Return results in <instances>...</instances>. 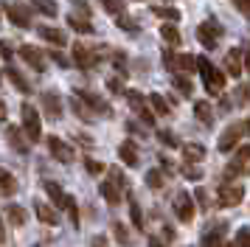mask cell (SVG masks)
Here are the masks:
<instances>
[{
    "label": "cell",
    "instance_id": "1",
    "mask_svg": "<svg viewBox=\"0 0 250 247\" xmlns=\"http://www.w3.org/2000/svg\"><path fill=\"white\" fill-rule=\"evenodd\" d=\"M197 70H200V76H203L205 90H208V93H219V90L225 87V73H222V70H216L205 56L197 59Z\"/></svg>",
    "mask_w": 250,
    "mask_h": 247
},
{
    "label": "cell",
    "instance_id": "2",
    "mask_svg": "<svg viewBox=\"0 0 250 247\" xmlns=\"http://www.w3.org/2000/svg\"><path fill=\"white\" fill-rule=\"evenodd\" d=\"M20 118H23V129L28 135V141H40L42 138V124H40V112L34 110V104H23Z\"/></svg>",
    "mask_w": 250,
    "mask_h": 247
},
{
    "label": "cell",
    "instance_id": "3",
    "mask_svg": "<svg viewBox=\"0 0 250 247\" xmlns=\"http://www.w3.org/2000/svg\"><path fill=\"white\" fill-rule=\"evenodd\" d=\"M216 197H219V205L222 208H236L239 202L245 200V188L239 183H222L219 191H216Z\"/></svg>",
    "mask_w": 250,
    "mask_h": 247
},
{
    "label": "cell",
    "instance_id": "4",
    "mask_svg": "<svg viewBox=\"0 0 250 247\" xmlns=\"http://www.w3.org/2000/svg\"><path fill=\"white\" fill-rule=\"evenodd\" d=\"M219 37H222V25L214 20H205L197 25V40L205 45V48H216V42H219Z\"/></svg>",
    "mask_w": 250,
    "mask_h": 247
},
{
    "label": "cell",
    "instance_id": "5",
    "mask_svg": "<svg viewBox=\"0 0 250 247\" xmlns=\"http://www.w3.org/2000/svg\"><path fill=\"white\" fill-rule=\"evenodd\" d=\"M171 205H174V213H177L180 222L188 225L194 219V202H191V194H188V191H177Z\"/></svg>",
    "mask_w": 250,
    "mask_h": 247
},
{
    "label": "cell",
    "instance_id": "6",
    "mask_svg": "<svg viewBox=\"0 0 250 247\" xmlns=\"http://www.w3.org/2000/svg\"><path fill=\"white\" fill-rule=\"evenodd\" d=\"M233 174H250V144L239 146L236 157L228 163V177H233Z\"/></svg>",
    "mask_w": 250,
    "mask_h": 247
},
{
    "label": "cell",
    "instance_id": "7",
    "mask_svg": "<svg viewBox=\"0 0 250 247\" xmlns=\"http://www.w3.org/2000/svg\"><path fill=\"white\" fill-rule=\"evenodd\" d=\"M73 62H76L82 70H90V67L99 65V54H96L93 48H87V45L76 42V45H73Z\"/></svg>",
    "mask_w": 250,
    "mask_h": 247
},
{
    "label": "cell",
    "instance_id": "8",
    "mask_svg": "<svg viewBox=\"0 0 250 247\" xmlns=\"http://www.w3.org/2000/svg\"><path fill=\"white\" fill-rule=\"evenodd\" d=\"M126 104H129L138 115H141V121L146 124V126H152V124H155V115L146 110V101H144V96H141L138 90H126Z\"/></svg>",
    "mask_w": 250,
    "mask_h": 247
},
{
    "label": "cell",
    "instance_id": "9",
    "mask_svg": "<svg viewBox=\"0 0 250 247\" xmlns=\"http://www.w3.org/2000/svg\"><path fill=\"white\" fill-rule=\"evenodd\" d=\"M242 135H245V124L239 121V124H230L225 132L219 135V152H230L233 146L242 141Z\"/></svg>",
    "mask_w": 250,
    "mask_h": 247
},
{
    "label": "cell",
    "instance_id": "10",
    "mask_svg": "<svg viewBox=\"0 0 250 247\" xmlns=\"http://www.w3.org/2000/svg\"><path fill=\"white\" fill-rule=\"evenodd\" d=\"M48 152L57 157L59 163H70V160H73V149H70L65 141H59L57 135H51V138H48Z\"/></svg>",
    "mask_w": 250,
    "mask_h": 247
},
{
    "label": "cell",
    "instance_id": "11",
    "mask_svg": "<svg viewBox=\"0 0 250 247\" xmlns=\"http://www.w3.org/2000/svg\"><path fill=\"white\" fill-rule=\"evenodd\" d=\"M6 14H9V20H12L17 28H28V25H31V11L25 9L23 3H12V6H6Z\"/></svg>",
    "mask_w": 250,
    "mask_h": 247
},
{
    "label": "cell",
    "instance_id": "12",
    "mask_svg": "<svg viewBox=\"0 0 250 247\" xmlns=\"http://www.w3.org/2000/svg\"><path fill=\"white\" fill-rule=\"evenodd\" d=\"M20 56H23L25 65H31L34 70H45V59H42V54L37 51L34 45H23L20 48Z\"/></svg>",
    "mask_w": 250,
    "mask_h": 247
},
{
    "label": "cell",
    "instance_id": "13",
    "mask_svg": "<svg viewBox=\"0 0 250 247\" xmlns=\"http://www.w3.org/2000/svg\"><path fill=\"white\" fill-rule=\"evenodd\" d=\"M242 51L239 48H230L225 54V70H228V76H242Z\"/></svg>",
    "mask_w": 250,
    "mask_h": 247
},
{
    "label": "cell",
    "instance_id": "14",
    "mask_svg": "<svg viewBox=\"0 0 250 247\" xmlns=\"http://www.w3.org/2000/svg\"><path fill=\"white\" fill-rule=\"evenodd\" d=\"M34 211H37V219H40V222H48V225H57L59 222V213L54 211L51 205H45L42 200L34 202Z\"/></svg>",
    "mask_w": 250,
    "mask_h": 247
},
{
    "label": "cell",
    "instance_id": "15",
    "mask_svg": "<svg viewBox=\"0 0 250 247\" xmlns=\"http://www.w3.org/2000/svg\"><path fill=\"white\" fill-rule=\"evenodd\" d=\"M118 157L124 160L126 166H138V149L132 141H124V144L118 146Z\"/></svg>",
    "mask_w": 250,
    "mask_h": 247
},
{
    "label": "cell",
    "instance_id": "16",
    "mask_svg": "<svg viewBox=\"0 0 250 247\" xmlns=\"http://www.w3.org/2000/svg\"><path fill=\"white\" fill-rule=\"evenodd\" d=\"M194 115H197V121H203L205 126L214 124V110H211L208 101H197V104H194Z\"/></svg>",
    "mask_w": 250,
    "mask_h": 247
},
{
    "label": "cell",
    "instance_id": "17",
    "mask_svg": "<svg viewBox=\"0 0 250 247\" xmlns=\"http://www.w3.org/2000/svg\"><path fill=\"white\" fill-rule=\"evenodd\" d=\"M180 146H183V157L188 163H200L205 157V146H200V144H180Z\"/></svg>",
    "mask_w": 250,
    "mask_h": 247
},
{
    "label": "cell",
    "instance_id": "18",
    "mask_svg": "<svg viewBox=\"0 0 250 247\" xmlns=\"http://www.w3.org/2000/svg\"><path fill=\"white\" fill-rule=\"evenodd\" d=\"M40 37H42L45 42H51V45H65V42H68V37L59 31V28H48V25L40 28Z\"/></svg>",
    "mask_w": 250,
    "mask_h": 247
},
{
    "label": "cell",
    "instance_id": "19",
    "mask_svg": "<svg viewBox=\"0 0 250 247\" xmlns=\"http://www.w3.org/2000/svg\"><path fill=\"white\" fill-rule=\"evenodd\" d=\"M102 197L110 202V205H118V202H121V191H118V185H115V180L102 183Z\"/></svg>",
    "mask_w": 250,
    "mask_h": 247
},
{
    "label": "cell",
    "instance_id": "20",
    "mask_svg": "<svg viewBox=\"0 0 250 247\" xmlns=\"http://www.w3.org/2000/svg\"><path fill=\"white\" fill-rule=\"evenodd\" d=\"M160 37H163V40H166V42L169 45H180V31H177V25H174V22H163V25H160Z\"/></svg>",
    "mask_w": 250,
    "mask_h": 247
},
{
    "label": "cell",
    "instance_id": "21",
    "mask_svg": "<svg viewBox=\"0 0 250 247\" xmlns=\"http://www.w3.org/2000/svg\"><path fill=\"white\" fill-rule=\"evenodd\" d=\"M79 99L84 101V104H90V110H99V112H110V107L104 104L96 93H87V90H79Z\"/></svg>",
    "mask_w": 250,
    "mask_h": 247
},
{
    "label": "cell",
    "instance_id": "22",
    "mask_svg": "<svg viewBox=\"0 0 250 247\" xmlns=\"http://www.w3.org/2000/svg\"><path fill=\"white\" fill-rule=\"evenodd\" d=\"M0 191H3L6 197H12V194H17V180H14V174H9V171H3V168H0Z\"/></svg>",
    "mask_w": 250,
    "mask_h": 247
},
{
    "label": "cell",
    "instance_id": "23",
    "mask_svg": "<svg viewBox=\"0 0 250 247\" xmlns=\"http://www.w3.org/2000/svg\"><path fill=\"white\" fill-rule=\"evenodd\" d=\"M6 132H9V141H12L14 152H28V144H25L23 132H20V129H17V126H9V129H6Z\"/></svg>",
    "mask_w": 250,
    "mask_h": 247
},
{
    "label": "cell",
    "instance_id": "24",
    "mask_svg": "<svg viewBox=\"0 0 250 247\" xmlns=\"http://www.w3.org/2000/svg\"><path fill=\"white\" fill-rule=\"evenodd\" d=\"M222 230H225V222L216 225V230L211 227V230L203 236V247H216V245H219V242H222Z\"/></svg>",
    "mask_w": 250,
    "mask_h": 247
},
{
    "label": "cell",
    "instance_id": "25",
    "mask_svg": "<svg viewBox=\"0 0 250 247\" xmlns=\"http://www.w3.org/2000/svg\"><path fill=\"white\" fill-rule=\"evenodd\" d=\"M6 76H9V82H12L14 87L20 90V93H31V84H28V82H25V79L20 76V73H17L14 67H9V70H6Z\"/></svg>",
    "mask_w": 250,
    "mask_h": 247
},
{
    "label": "cell",
    "instance_id": "26",
    "mask_svg": "<svg viewBox=\"0 0 250 247\" xmlns=\"http://www.w3.org/2000/svg\"><path fill=\"white\" fill-rule=\"evenodd\" d=\"M34 9L42 11V14H48V17H57V14H59L57 0H34Z\"/></svg>",
    "mask_w": 250,
    "mask_h": 247
},
{
    "label": "cell",
    "instance_id": "27",
    "mask_svg": "<svg viewBox=\"0 0 250 247\" xmlns=\"http://www.w3.org/2000/svg\"><path fill=\"white\" fill-rule=\"evenodd\" d=\"M68 25L73 28V31H79V34H93V25L87 20H82V17H76V14H70L68 17Z\"/></svg>",
    "mask_w": 250,
    "mask_h": 247
},
{
    "label": "cell",
    "instance_id": "28",
    "mask_svg": "<svg viewBox=\"0 0 250 247\" xmlns=\"http://www.w3.org/2000/svg\"><path fill=\"white\" fill-rule=\"evenodd\" d=\"M45 188H48V197L54 200V205H57V208H65V200H68V197L62 194V188H59L57 183H48Z\"/></svg>",
    "mask_w": 250,
    "mask_h": 247
},
{
    "label": "cell",
    "instance_id": "29",
    "mask_svg": "<svg viewBox=\"0 0 250 247\" xmlns=\"http://www.w3.org/2000/svg\"><path fill=\"white\" fill-rule=\"evenodd\" d=\"M6 216H9L12 225H25V208H20V205H9L6 208Z\"/></svg>",
    "mask_w": 250,
    "mask_h": 247
},
{
    "label": "cell",
    "instance_id": "30",
    "mask_svg": "<svg viewBox=\"0 0 250 247\" xmlns=\"http://www.w3.org/2000/svg\"><path fill=\"white\" fill-rule=\"evenodd\" d=\"M129 216H132V225L141 230L144 227V213H141V205L135 202V197H129Z\"/></svg>",
    "mask_w": 250,
    "mask_h": 247
},
{
    "label": "cell",
    "instance_id": "31",
    "mask_svg": "<svg viewBox=\"0 0 250 247\" xmlns=\"http://www.w3.org/2000/svg\"><path fill=\"white\" fill-rule=\"evenodd\" d=\"M42 104H45V112L51 118H59V99L54 93H45V101H42Z\"/></svg>",
    "mask_w": 250,
    "mask_h": 247
},
{
    "label": "cell",
    "instance_id": "32",
    "mask_svg": "<svg viewBox=\"0 0 250 247\" xmlns=\"http://www.w3.org/2000/svg\"><path fill=\"white\" fill-rule=\"evenodd\" d=\"M149 104L155 107V112H158V115H169V104L163 101V96H160V93H152V96H149Z\"/></svg>",
    "mask_w": 250,
    "mask_h": 247
},
{
    "label": "cell",
    "instance_id": "33",
    "mask_svg": "<svg viewBox=\"0 0 250 247\" xmlns=\"http://www.w3.org/2000/svg\"><path fill=\"white\" fill-rule=\"evenodd\" d=\"M171 82H174V87L180 90L183 96H191V93H194V84L186 76H180V73H177V76H171Z\"/></svg>",
    "mask_w": 250,
    "mask_h": 247
},
{
    "label": "cell",
    "instance_id": "34",
    "mask_svg": "<svg viewBox=\"0 0 250 247\" xmlns=\"http://www.w3.org/2000/svg\"><path fill=\"white\" fill-rule=\"evenodd\" d=\"M146 185H149V188H155V191L163 188V174H160L158 168H149V171H146Z\"/></svg>",
    "mask_w": 250,
    "mask_h": 247
},
{
    "label": "cell",
    "instance_id": "35",
    "mask_svg": "<svg viewBox=\"0 0 250 247\" xmlns=\"http://www.w3.org/2000/svg\"><path fill=\"white\" fill-rule=\"evenodd\" d=\"M115 22H118V28H124L129 34H138V22L132 17H126V14H115Z\"/></svg>",
    "mask_w": 250,
    "mask_h": 247
},
{
    "label": "cell",
    "instance_id": "36",
    "mask_svg": "<svg viewBox=\"0 0 250 247\" xmlns=\"http://www.w3.org/2000/svg\"><path fill=\"white\" fill-rule=\"evenodd\" d=\"M155 14H158V17H163V20H169V22L180 20V11L171 9V6H158V9H155Z\"/></svg>",
    "mask_w": 250,
    "mask_h": 247
},
{
    "label": "cell",
    "instance_id": "37",
    "mask_svg": "<svg viewBox=\"0 0 250 247\" xmlns=\"http://www.w3.org/2000/svg\"><path fill=\"white\" fill-rule=\"evenodd\" d=\"M158 138H160V144H163V146H169V149H174V146H180V141H177V135H174V132H169V129H160V132H158Z\"/></svg>",
    "mask_w": 250,
    "mask_h": 247
},
{
    "label": "cell",
    "instance_id": "38",
    "mask_svg": "<svg viewBox=\"0 0 250 247\" xmlns=\"http://www.w3.org/2000/svg\"><path fill=\"white\" fill-rule=\"evenodd\" d=\"M177 67L180 70H194L197 67V59L191 54H177Z\"/></svg>",
    "mask_w": 250,
    "mask_h": 247
},
{
    "label": "cell",
    "instance_id": "39",
    "mask_svg": "<svg viewBox=\"0 0 250 247\" xmlns=\"http://www.w3.org/2000/svg\"><path fill=\"white\" fill-rule=\"evenodd\" d=\"M102 6H104V11H107V14H121V11H124V6H121V0H102Z\"/></svg>",
    "mask_w": 250,
    "mask_h": 247
},
{
    "label": "cell",
    "instance_id": "40",
    "mask_svg": "<svg viewBox=\"0 0 250 247\" xmlns=\"http://www.w3.org/2000/svg\"><path fill=\"white\" fill-rule=\"evenodd\" d=\"M65 208L70 211V222H73V227H79V213H76V200H73V197H68V200H65Z\"/></svg>",
    "mask_w": 250,
    "mask_h": 247
},
{
    "label": "cell",
    "instance_id": "41",
    "mask_svg": "<svg viewBox=\"0 0 250 247\" xmlns=\"http://www.w3.org/2000/svg\"><path fill=\"white\" fill-rule=\"evenodd\" d=\"M84 168H87V174H102V171H104V163L93 160V157H87V160H84Z\"/></svg>",
    "mask_w": 250,
    "mask_h": 247
},
{
    "label": "cell",
    "instance_id": "42",
    "mask_svg": "<svg viewBox=\"0 0 250 247\" xmlns=\"http://www.w3.org/2000/svg\"><path fill=\"white\" fill-rule=\"evenodd\" d=\"M236 242H239V247H250V227H239Z\"/></svg>",
    "mask_w": 250,
    "mask_h": 247
},
{
    "label": "cell",
    "instance_id": "43",
    "mask_svg": "<svg viewBox=\"0 0 250 247\" xmlns=\"http://www.w3.org/2000/svg\"><path fill=\"white\" fill-rule=\"evenodd\" d=\"M183 177L186 180H203V171L194 166H183Z\"/></svg>",
    "mask_w": 250,
    "mask_h": 247
},
{
    "label": "cell",
    "instance_id": "44",
    "mask_svg": "<svg viewBox=\"0 0 250 247\" xmlns=\"http://www.w3.org/2000/svg\"><path fill=\"white\" fill-rule=\"evenodd\" d=\"M163 65L169 67V70H177V54H171V51H163Z\"/></svg>",
    "mask_w": 250,
    "mask_h": 247
},
{
    "label": "cell",
    "instance_id": "45",
    "mask_svg": "<svg viewBox=\"0 0 250 247\" xmlns=\"http://www.w3.org/2000/svg\"><path fill=\"white\" fill-rule=\"evenodd\" d=\"M233 6L239 9L242 17H248V20H250V0H233Z\"/></svg>",
    "mask_w": 250,
    "mask_h": 247
},
{
    "label": "cell",
    "instance_id": "46",
    "mask_svg": "<svg viewBox=\"0 0 250 247\" xmlns=\"http://www.w3.org/2000/svg\"><path fill=\"white\" fill-rule=\"evenodd\" d=\"M113 230H115V239H118L121 245H124L126 239H129V233H126V227H124L121 222H115V227H113Z\"/></svg>",
    "mask_w": 250,
    "mask_h": 247
},
{
    "label": "cell",
    "instance_id": "47",
    "mask_svg": "<svg viewBox=\"0 0 250 247\" xmlns=\"http://www.w3.org/2000/svg\"><path fill=\"white\" fill-rule=\"evenodd\" d=\"M107 87L113 90V93H121V90H124V84H121V79H107Z\"/></svg>",
    "mask_w": 250,
    "mask_h": 247
},
{
    "label": "cell",
    "instance_id": "48",
    "mask_svg": "<svg viewBox=\"0 0 250 247\" xmlns=\"http://www.w3.org/2000/svg\"><path fill=\"white\" fill-rule=\"evenodd\" d=\"M0 56L3 59H12V45L9 42H0Z\"/></svg>",
    "mask_w": 250,
    "mask_h": 247
},
{
    "label": "cell",
    "instance_id": "49",
    "mask_svg": "<svg viewBox=\"0 0 250 247\" xmlns=\"http://www.w3.org/2000/svg\"><path fill=\"white\" fill-rule=\"evenodd\" d=\"M197 200H200V205H203V208H208V194H205L203 188H197Z\"/></svg>",
    "mask_w": 250,
    "mask_h": 247
},
{
    "label": "cell",
    "instance_id": "50",
    "mask_svg": "<svg viewBox=\"0 0 250 247\" xmlns=\"http://www.w3.org/2000/svg\"><path fill=\"white\" fill-rule=\"evenodd\" d=\"M242 56H245V70L250 73V48H245V51H242Z\"/></svg>",
    "mask_w": 250,
    "mask_h": 247
},
{
    "label": "cell",
    "instance_id": "51",
    "mask_svg": "<svg viewBox=\"0 0 250 247\" xmlns=\"http://www.w3.org/2000/svg\"><path fill=\"white\" fill-rule=\"evenodd\" d=\"M93 247H107V242H104V236H96V239H93Z\"/></svg>",
    "mask_w": 250,
    "mask_h": 247
},
{
    "label": "cell",
    "instance_id": "52",
    "mask_svg": "<svg viewBox=\"0 0 250 247\" xmlns=\"http://www.w3.org/2000/svg\"><path fill=\"white\" fill-rule=\"evenodd\" d=\"M0 242H6V225H3V216H0Z\"/></svg>",
    "mask_w": 250,
    "mask_h": 247
},
{
    "label": "cell",
    "instance_id": "53",
    "mask_svg": "<svg viewBox=\"0 0 250 247\" xmlns=\"http://www.w3.org/2000/svg\"><path fill=\"white\" fill-rule=\"evenodd\" d=\"M149 247H163V245H160V242L155 239V236H149Z\"/></svg>",
    "mask_w": 250,
    "mask_h": 247
},
{
    "label": "cell",
    "instance_id": "54",
    "mask_svg": "<svg viewBox=\"0 0 250 247\" xmlns=\"http://www.w3.org/2000/svg\"><path fill=\"white\" fill-rule=\"evenodd\" d=\"M0 121H6V104L0 101Z\"/></svg>",
    "mask_w": 250,
    "mask_h": 247
},
{
    "label": "cell",
    "instance_id": "55",
    "mask_svg": "<svg viewBox=\"0 0 250 247\" xmlns=\"http://www.w3.org/2000/svg\"><path fill=\"white\" fill-rule=\"evenodd\" d=\"M225 247H239V245H225Z\"/></svg>",
    "mask_w": 250,
    "mask_h": 247
},
{
    "label": "cell",
    "instance_id": "56",
    "mask_svg": "<svg viewBox=\"0 0 250 247\" xmlns=\"http://www.w3.org/2000/svg\"><path fill=\"white\" fill-rule=\"evenodd\" d=\"M0 79H3V76H0Z\"/></svg>",
    "mask_w": 250,
    "mask_h": 247
}]
</instances>
